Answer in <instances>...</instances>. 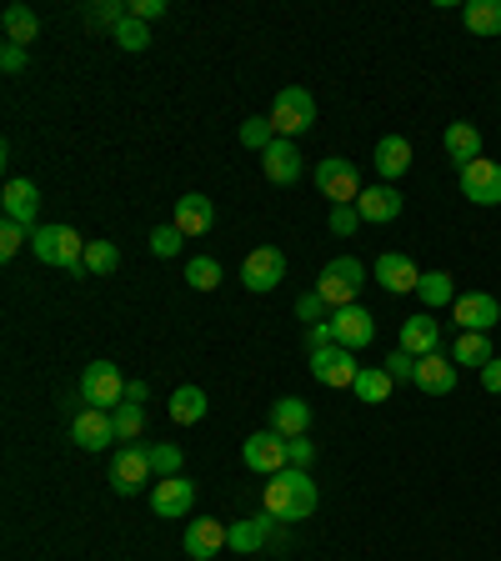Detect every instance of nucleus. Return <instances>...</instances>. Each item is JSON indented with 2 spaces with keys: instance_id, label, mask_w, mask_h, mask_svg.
<instances>
[{
  "instance_id": "f257e3e1",
  "label": "nucleus",
  "mask_w": 501,
  "mask_h": 561,
  "mask_svg": "<svg viewBox=\"0 0 501 561\" xmlns=\"http://www.w3.org/2000/svg\"><path fill=\"white\" fill-rule=\"evenodd\" d=\"M266 512L276 522H306L316 512V481H311V471L287 466V471L266 477Z\"/></svg>"
},
{
  "instance_id": "f03ea898",
  "label": "nucleus",
  "mask_w": 501,
  "mask_h": 561,
  "mask_svg": "<svg viewBox=\"0 0 501 561\" xmlns=\"http://www.w3.org/2000/svg\"><path fill=\"white\" fill-rule=\"evenodd\" d=\"M361 287H366V266H361L357 256H336V261H326L322 276H316V291L326 296V306L331 311L357 306Z\"/></svg>"
},
{
  "instance_id": "7ed1b4c3",
  "label": "nucleus",
  "mask_w": 501,
  "mask_h": 561,
  "mask_svg": "<svg viewBox=\"0 0 501 561\" xmlns=\"http://www.w3.org/2000/svg\"><path fill=\"white\" fill-rule=\"evenodd\" d=\"M31 256L46 266H66V271H81L85 266V241L71 226H36L31 231Z\"/></svg>"
},
{
  "instance_id": "20e7f679",
  "label": "nucleus",
  "mask_w": 501,
  "mask_h": 561,
  "mask_svg": "<svg viewBox=\"0 0 501 561\" xmlns=\"http://www.w3.org/2000/svg\"><path fill=\"white\" fill-rule=\"evenodd\" d=\"M126 376H120L116 361H91V366L81 371V401L96 411H116L120 401H126Z\"/></svg>"
},
{
  "instance_id": "39448f33",
  "label": "nucleus",
  "mask_w": 501,
  "mask_h": 561,
  "mask_svg": "<svg viewBox=\"0 0 501 561\" xmlns=\"http://www.w3.org/2000/svg\"><path fill=\"white\" fill-rule=\"evenodd\" d=\"M271 126L281 141H291V136L311 131L316 126V101H311L306 85H287V91H276V106H271Z\"/></svg>"
},
{
  "instance_id": "423d86ee",
  "label": "nucleus",
  "mask_w": 501,
  "mask_h": 561,
  "mask_svg": "<svg viewBox=\"0 0 501 561\" xmlns=\"http://www.w3.org/2000/svg\"><path fill=\"white\" fill-rule=\"evenodd\" d=\"M311 180H316V191H322L331 206H357V196L366 191V186H361V176H357V166H351L347 155H326L322 166L311 171Z\"/></svg>"
},
{
  "instance_id": "0eeeda50",
  "label": "nucleus",
  "mask_w": 501,
  "mask_h": 561,
  "mask_svg": "<svg viewBox=\"0 0 501 561\" xmlns=\"http://www.w3.org/2000/svg\"><path fill=\"white\" fill-rule=\"evenodd\" d=\"M331 341L336 347H347V351H361V347H371L376 341V316H371L366 306H341V311H331Z\"/></svg>"
},
{
  "instance_id": "6e6552de",
  "label": "nucleus",
  "mask_w": 501,
  "mask_h": 561,
  "mask_svg": "<svg viewBox=\"0 0 501 561\" xmlns=\"http://www.w3.org/2000/svg\"><path fill=\"white\" fill-rule=\"evenodd\" d=\"M281 281H287V256L276 252V246H256V252L246 256V266H241V287L256 291V296L276 291Z\"/></svg>"
},
{
  "instance_id": "1a4fd4ad",
  "label": "nucleus",
  "mask_w": 501,
  "mask_h": 561,
  "mask_svg": "<svg viewBox=\"0 0 501 561\" xmlns=\"http://www.w3.org/2000/svg\"><path fill=\"white\" fill-rule=\"evenodd\" d=\"M151 452L145 446H120L116 456H110V487L120 491V496H136V491H145V481H151Z\"/></svg>"
},
{
  "instance_id": "9d476101",
  "label": "nucleus",
  "mask_w": 501,
  "mask_h": 561,
  "mask_svg": "<svg viewBox=\"0 0 501 561\" xmlns=\"http://www.w3.org/2000/svg\"><path fill=\"white\" fill-rule=\"evenodd\" d=\"M351 357H357V351H347V347H316L311 351V376L322 386H336V391H341V386H357L361 366Z\"/></svg>"
},
{
  "instance_id": "9b49d317",
  "label": "nucleus",
  "mask_w": 501,
  "mask_h": 561,
  "mask_svg": "<svg viewBox=\"0 0 501 561\" xmlns=\"http://www.w3.org/2000/svg\"><path fill=\"white\" fill-rule=\"evenodd\" d=\"M371 276H376V287H382L386 296H406V291L421 287V266L401 252H382L376 266H371Z\"/></svg>"
},
{
  "instance_id": "f8f14e48",
  "label": "nucleus",
  "mask_w": 501,
  "mask_h": 561,
  "mask_svg": "<svg viewBox=\"0 0 501 561\" xmlns=\"http://www.w3.org/2000/svg\"><path fill=\"white\" fill-rule=\"evenodd\" d=\"M191 506H196V481L191 477H161L151 487V512L166 516V522L191 516Z\"/></svg>"
},
{
  "instance_id": "ddd939ff",
  "label": "nucleus",
  "mask_w": 501,
  "mask_h": 561,
  "mask_svg": "<svg viewBox=\"0 0 501 561\" xmlns=\"http://www.w3.org/2000/svg\"><path fill=\"white\" fill-rule=\"evenodd\" d=\"M241 456H246L250 471H261V477H276V471H287V436H276L271 426L256 431V436H246V446H241Z\"/></svg>"
},
{
  "instance_id": "4468645a",
  "label": "nucleus",
  "mask_w": 501,
  "mask_h": 561,
  "mask_svg": "<svg viewBox=\"0 0 501 561\" xmlns=\"http://www.w3.org/2000/svg\"><path fill=\"white\" fill-rule=\"evenodd\" d=\"M452 316L462 331H491V326L501 322V301L491 296V291H466V296H456Z\"/></svg>"
},
{
  "instance_id": "2eb2a0df",
  "label": "nucleus",
  "mask_w": 501,
  "mask_h": 561,
  "mask_svg": "<svg viewBox=\"0 0 501 561\" xmlns=\"http://www.w3.org/2000/svg\"><path fill=\"white\" fill-rule=\"evenodd\" d=\"M180 547H186L191 561H211L221 547H231V531H226V522H215V516H196V522L186 526Z\"/></svg>"
},
{
  "instance_id": "dca6fc26",
  "label": "nucleus",
  "mask_w": 501,
  "mask_h": 561,
  "mask_svg": "<svg viewBox=\"0 0 501 561\" xmlns=\"http://www.w3.org/2000/svg\"><path fill=\"white\" fill-rule=\"evenodd\" d=\"M462 196L477 206H501V166L497 161H471V166L462 171Z\"/></svg>"
},
{
  "instance_id": "f3484780",
  "label": "nucleus",
  "mask_w": 501,
  "mask_h": 561,
  "mask_svg": "<svg viewBox=\"0 0 501 561\" xmlns=\"http://www.w3.org/2000/svg\"><path fill=\"white\" fill-rule=\"evenodd\" d=\"M71 442L81 446V452H106V446L116 442V426H110V411H96V407L75 411V421H71Z\"/></svg>"
},
{
  "instance_id": "a211bd4d",
  "label": "nucleus",
  "mask_w": 501,
  "mask_h": 561,
  "mask_svg": "<svg viewBox=\"0 0 501 561\" xmlns=\"http://www.w3.org/2000/svg\"><path fill=\"white\" fill-rule=\"evenodd\" d=\"M171 226H176L186 241L206 236V231L215 226V206H211V196H201V191L180 196V201H176V221H171Z\"/></svg>"
},
{
  "instance_id": "6ab92c4d",
  "label": "nucleus",
  "mask_w": 501,
  "mask_h": 561,
  "mask_svg": "<svg viewBox=\"0 0 501 561\" xmlns=\"http://www.w3.org/2000/svg\"><path fill=\"white\" fill-rule=\"evenodd\" d=\"M0 201H5V221H15V226H25V231H36V211H40L36 180H5Z\"/></svg>"
},
{
  "instance_id": "aec40b11",
  "label": "nucleus",
  "mask_w": 501,
  "mask_h": 561,
  "mask_svg": "<svg viewBox=\"0 0 501 561\" xmlns=\"http://www.w3.org/2000/svg\"><path fill=\"white\" fill-rule=\"evenodd\" d=\"M261 171H266V180H271V186H291V180H301V151L291 141H281V136H276V141L261 151Z\"/></svg>"
},
{
  "instance_id": "412c9836",
  "label": "nucleus",
  "mask_w": 501,
  "mask_h": 561,
  "mask_svg": "<svg viewBox=\"0 0 501 561\" xmlns=\"http://www.w3.org/2000/svg\"><path fill=\"white\" fill-rule=\"evenodd\" d=\"M417 391H427V396H452L456 391V361L452 357H442V351H436V357H421L417 361Z\"/></svg>"
},
{
  "instance_id": "4be33fe9",
  "label": "nucleus",
  "mask_w": 501,
  "mask_h": 561,
  "mask_svg": "<svg viewBox=\"0 0 501 561\" xmlns=\"http://www.w3.org/2000/svg\"><path fill=\"white\" fill-rule=\"evenodd\" d=\"M436 347H442V326L431 322V311H421V316H406L401 322V351H411V357H436Z\"/></svg>"
},
{
  "instance_id": "5701e85b",
  "label": "nucleus",
  "mask_w": 501,
  "mask_h": 561,
  "mask_svg": "<svg viewBox=\"0 0 501 561\" xmlns=\"http://www.w3.org/2000/svg\"><path fill=\"white\" fill-rule=\"evenodd\" d=\"M401 191H396V186H366V191L357 196V211H361V221H376V226H386V221H396V215H401Z\"/></svg>"
},
{
  "instance_id": "b1692460",
  "label": "nucleus",
  "mask_w": 501,
  "mask_h": 561,
  "mask_svg": "<svg viewBox=\"0 0 501 561\" xmlns=\"http://www.w3.org/2000/svg\"><path fill=\"white\" fill-rule=\"evenodd\" d=\"M442 145H446V155H452L456 171H466L471 161H481V131L471 126V120H452L446 136H442Z\"/></svg>"
},
{
  "instance_id": "393cba45",
  "label": "nucleus",
  "mask_w": 501,
  "mask_h": 561,
  "mask_svg": "<svg viewBox=\"0 0 501 561\" xmlns=\"http://www.w3.org/2000/svg\"><path fill=\"white\" fill-rule=\"evenodd\" d=\"M371 161H376V176L392 186V180H401L406 171H411V141H406V136H382Z\"/></svg>"
},
{
  "instance_id": "a878e982",
  "label": "nucleus",
  "mask_w": 501,
  "mask_h": 561,
  "mask_svg": "<svg viewBox=\"0 0 501 561\" xmlns=\"http://www.w3.org/2000/svg\"><path fill=\"white\" fill-rule=\"evenodd\" d=\"M271 431L276 436H311V407L301 401V396H281V401H271Z\"/></svg>"
},
{
  "instance_id": "bb28decb",
  "label": "nucleus",
  "mask_w": 501,
  "mask_h": 561,
  "mask_svg": "<svg viewBox=\"0 0 501 561\" xmlns=\"http://www.w3.org/2000/svg\"><path fill=\"white\" fill-rule=\"evenodd\" d=\"M462 21H466V31H471V36H481V40L501 36V0H466Z\"/></svg>"
},
{
  "instance_id": "cd10ccee",
  "label": "nucleus",
  "mask_w": 501,
  "mask_h": 561,
  "mask_svg": "<svg viewBox=\"0 0 501 561\" xmlns=\"http://www.w3.org/2000/svg\"><path fill=\"white\" fill-rule=\"evenodd\" d=\"M0 25H5V40H11V46H25V50H31V40L40 36V15L31 11V5H5Z\"/></svg>"
},
{
  "instance_id": "c85d7f7f",
  "label": "nucleus",
  "mask_w": 501,
  "mask_h": 561,
  "mask_svg": "<svg viewBox=\"0 0 501 561\" xmlns=\"http://www.w3.org/2000/svg\"><path fill=\"white\" fill-rule=\"evenodd\" d=\"M271 522H276L271 512L236 522V526H231V551H246V557H250V551H261V547H266V537H271Z\"/></svg>"
},
{
  "instance_id": "c756f323",
  "label": "nucleus",
  "mask_w": 501,
  "mask_h": 561,
  "mask_svg": "<svg viewBox=\"0 0 501 561\" xmlns=\"http://www.w3.org/2000/svg\"><path fill=\"white\" fill-rule=\"evenodd\" d=\"M491 357H497V351H491V336H487V331H462V336H456V347H452V361H456V366L481 371Z\"/></svg>"
},
{
  "instance_id": "7c9ffc66",
  "label": "nucleus",
  "mask_w": 501,
  "mask_h": 561,
  "mask_svg": "<svg viewBox=\"0 0 501 561\" xmlns=\"http://www.w3.org/2000/svg\"><path fill=\"white\" fill-rule=\"evenodd\" d=\"M206 411H211V401H206L201 386H176V391H171V421H180V426H196Z\"/></svg>"
},
{
  "instance_id": "2f4dec72",
  "label": "nucleus",
  "mask_w": 501,
  "mask_h": 561,
  "mask_svg": "<svg viewBox=\"0 0 501 561\" xmlns=\"http://www.w3.org/2000/svg\"><path fill=\"white\" fill-rule=\"evenodd\" d=\"M417 296L427 301V311H436V306H456V281H452V271H421V287H417Z\"/></svg>"
},
{
  "instance_id": "473e14b6",
  "label": "nucleus",
  "mask_w": 501,
  "mask_h": 561,
  "mask_svg": "<svg viewBox=\"0 0 501 561\" xmlns=\"http://www.w3.org/2000/svg\"><path fill=\"white\" fill-rule=\"evenodd\" d=\"M392 376H386V366H361V376H357V401H366V407H382V401H392Z\"/></svg>"
},
{
  "instance_id": "72a5a7b5",
  "label": "nucleus",
  "mask_w": 501,
  "mask_h": 561,
  "mask_svg": "<svg viewBox=\"0 0 501 561\" xmlns=\"http://www.w3.org/2000/svg\"><path fill=\"white\" fill-rule=\"evenodd\" d=\"M110 426H116V442L136 446L141 442V431H145V411L136 407V401H120V407L110 411Z\"/></svg>"
},
{
  "instance_id": "f704fd0d",
  "label": "nucleus",
  "mask_w": 501,
  "mask_h": 561,
  "mask_svg": "<svg viewBox=\"0 0 501 561\" xmlns=\"http://www.w3.org/2000/svg\"><path fill=\"white\" fill-rule=\"evenodd\" d=\"M120 266V246L116 241H85V271L91 276H110Z\"/></svg>"
},
{
  "instance_id": "c9c22d12",
  "label": "nucleus",
  "mask_w": 501,
  "mask_h": 561,
  "mask_svg": "<svg viewBox=\"0 0 501 561\" xmlns=\"http://www.w3.org/2000/svg\"><path fill=\"white\" fill-rule=\"evenodd\" d=\"M110 40H116L120 50H145V46H151V25L136 21V15H126V21L110 31Z\"/></svg>"
},
{
  "instance_id": "e433bc0d",
  "label": "nucleus",
  "mask_w": 501,
  "mask_h": 561,
  "mask_svg": "<svg viewBox=\"0 0 501 561\" xmlns=\"http://www.w3.org/2000/svg\"><path fill=\"white\" fill-rule=\"evenodd\" d=\"M186 281H191V291H215L221 287V261H211V256H191Z\"/></svg>"
},
{
  "instance_id": "4c0bfd02",
  "label": "nucleus",
  "mask_w": 501,
  "mask_h": 561,
  "mask_svg": "<svg viewBox=\"0 0 501 561\" xmlns=\"http://www.w3.org/2000/svg\"><path fill=\"white\" fill-rule=\"evenodd\" d=\"M145 452H151V471H155V477H180V446L151 442Z\"/></svg>"
},
{
  "instance_id": "58836bf2",
  "label": "nucleus",
  "mask_w": 501,
  "mask_h": 561,
  "mask_svg": "<svg viewBox=\"0 0 501 561\" xmlns=\"http://www.w3.org/2000/svg\"><path fill=\"white\" fill-rule=\"evenodd\" d=\"M276 141V126L271 116H250L246 126H241V145H250V151H266V145Z\"/></svg>"
},
{
  "instance_id": "ea45409f",
  "label": "nucleus",
  "mask_w": 501,
  "mask_h": 561,
  "mask_svg": "<svg viewBox=\"0 0 501 561\" xmlns=\"http://www.w3.org/2000/svg\"><path fill=\"white\" fill-rule=\"evenodd\" d=\"M386 376H392V382H417V357L396 347L392 357H386Z\"/></svg>"
},
{
  "instance_id": "a19ab883",
  "label": "nucleus",
  "mask_w": 501,
  "mask_h": 561,
  "mask_svg": "<svg viewBox=\"0 0 501 561\" xmlns=\"http://www.w3.org/2000/svg\"><path fill=\"white\" fill-rule=\"evenodd\" d=\"M180 241H186V236H180L176 226H155L151 231V252L155 256H180Z\"/></svg>"
},
{
  "instance_id": "79ce46f5",
  "label": "nucleus",
  "mask_w": 501,
  "mask_h": 561,
  "mask_svg": "<svg viewBox=\"0 0 501 561\" xmlns=\"http://www.w3.org/2000/svg\"><path fill=\"white\" fill-rule=\"evenodd\" d=\"M326 311H331V306H326V296H322V291H306V296L296 301V316H301V322H311V326H322V316H326Z\"/></svg>"
},
{
  "instance_id": "37998d69",
  "label": "nucleus",
  "mask_w": 501,
  "mask_h": 561,
  "mask_svg": "<svg viewBox=\"0 0 501 561\" xmlns=\"http://www.w3.org/2000/svg\"><path fill=\"white\" fill-rule=\"evenodd\" d=\"M31 241V231L25 226H15V221H0V256H15Z\"/></svg>"
},
{
  "instance_id": "c03bdc74",
  "label": "nucleus",
  "mask_w": 501,
  "mask_h": 561,
  "mask_svg": "<svg viewBox=\"0 0 501 561\" xmlns=\"http://www.w3.org/2000/svg\"><path fill=\"white\" fill-rule=\"evenodd\" d=\"M287 461L301 466V471H311V461H316V446H311V436H291V442H287Z\"/></svg>"
},
{
  "instance_id": "a18cd8bd",
  "label": "nucleus",
  "mask_w": 501,
  "mask_h": 561,
  "mask_svg": "<svg viewBox=\"0 0 501 561\" xmlns=\"http://www.w3.org/2000/svg\"><path fill=\"white\" fill-rule=\"evenodd\" d=\"M357 226H361V211H357V206H331V231H336V236H351Z\"/></svg>"
},
{
  "instance_id": "49530a36",
  "label": "nucleus",
  "mask_w": 501,
  "mask_h": 561,
  "mask_svg": "<svg viewBox=\"0 0 501 561\" xmlns=\"http://www.w3.org/2000/svg\"><path fill=\"white\" fill-rule=\"evenodd\" d=\"M126 15H136V21H161V15H166V0H131V5H126Z\"/></svg>"
},
{
  "instance_id": "de8ad7c7",
  "label": "nucleus",
  "mask_w": 501,
  "mask_h": 561,
  "mask_svg": "<svg viewBox=\"0 0 501 561\" xmlns=\"http://www.w3.org/2000/svg\"><path fill=\"white\" fill-rule=\"evenodd\" d=\"M0 71H5V75H21L25 71V46H11V40H5V50H0Z\"/></svg>"
},
{
  "instance_id": "09e8293b",
  "label": "nucleus",
  "mask_w": 501,
  "mask_h": 561,
  "mask_svg": "<svg viewBox=\"0 0 501 561\" xmlns=\"http://www.w3.org/2000/svg\"><path fill=\"white\" fill-rule=\"evenodd\" d=\"M481 386H487L491 396H501V357H491L487 366H481Z\"/></svg>"
},
{
  "instance_id": "8fccbe9b",
  "label": "nucleus",
  "mask_w": 501,
  "mask_h": 561,
  "mask_svg": "<svg viewBox=\"0 0 501 561\" xmlns=\"http://www.w3.org/2000/svg\"><path fill=\"white\" fill-rule=\"evenodd\" d=\"M145 396H151V386H145V382H131V386H126V401H136V407H141Z\"/></svg>"
}]
</instances>
